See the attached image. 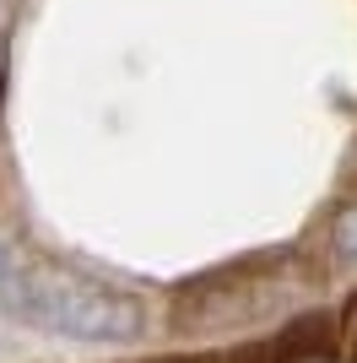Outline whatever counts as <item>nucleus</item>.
<instances>
[{
    "label": "nucleus",
    "mask_w": 357,
    "mask_h": 363,
    "mask_svg": "<svg viewBox=\"0 0 357 363\" xmlns=\"http://www.w3.org/2000/svg\"><path fill=\"white\" fill-rule=\"evenodd\" d=\"M0 309L28 331L71 336V342H125L141 331V303L130 293L81 277L60 260L22 255L6 239H0Z\"/></svg>",
    "instance_id": "nucleus-1"
},
{
    "label": "nucleus",
    "mask_w": 357,
    "mask_h": 363,
    "mask_svg": "<svg viewBox=\"0 0 357 363\" xmlns=\"http://www.w3.org/2000/svg\"><path fill=\"white\" fill-rule=\"evenodd\" d=\"M336 239H341L346 255H357V212H346L341 223H336Z\"/></svg>",
    "instance_id": "nucleus-2"
},
{
    "label": "nucleus",
    "mask_w": 357,
    "mask_h": 363,
    "mask_svg": "<svg viewBox=\"0 0 357 363\" xmlns=\"http://www.w3.org/2000/svg\"><path fill=\"white\" fill-rule=\"evenodd\" d=\"M0 104H6V76H0Z\"/></svg>",
    "instance_id": "nucleus-3"
}]
</instances>
